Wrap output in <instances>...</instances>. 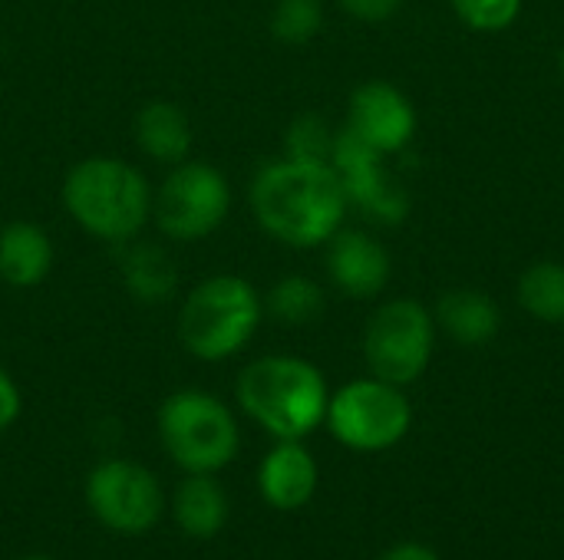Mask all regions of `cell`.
Segmentation results:
<instances>
[{
    "label": "cell",
    "instance_id": "obj_1",
    "mask_svg": "<svg viewBox=\"0 0 564 560\" xmlns=\"http://www.w3.org/2000/svg\"><path fill=\"white\" fill-rule=\"evenodd\" d=\"M248 201L264 234L301 251L327 244L344 228L350 208L330 162H301L288 155L258 168Z\"/></svg>",
    "mask_w": 564,
    "mask_h": 560
},
{
    "label": "cell",
    "instance_id": "obj_2",
    "mask_svg": "<svg viewBox=\"0 0 564 560\" xmlns=\"http://www.w3.org/2000/svg\"><path fill=\"white\" fill-rule=\"evenodd\" d=\"M149 178L119 155H89L63 178V208L89 234L109 244L132 241L152 221Z\"/></svg>",
    "mask_w": 564,
    "mask_h": 560
},
{
    "label": "cell",
    "instance_id": "obj_3",
    "mask_svg": "<svg viewBox=\"0 0 564 560\" xmlns=\"http://www.w3.org/2000/svg\"><path fill=\"white\" fill-rule=\"evenodd\" d=\"M241 413L274 439H307L327 419L330 389L324 373L301 356H261L238 373Z\"/></svg>",
    "mask_w": 564,
    "mask_h": 560
},
{
    "label": "cell",
    "instance_id": "obj_4",
    "mask_svg": "<svg viewBox=\"0 0 564 560\" xmlns=\"http://www.w3.org/2000/svg\"><path fill=\"white\" fill-rule=\"evenodd\" d=\"M264 317L258 287L238 274H212L195 284L178 307V343L205 363H221L241 353Z\"/></svg>",
    "mask_w": 564,
    "mask_h": 560
},
{
    "label": "cell",
    "instance_id": "obj_5",
    "mask_svg": "<svg viewBox=\"0 0 564 560\" xmlns=\"http://www.w3.org/2000/svg\"><path fill=\"white\" fill-rule=\"evenodd\" d=\"M159 439L185 475H218L241 449L235 413L202 389H178L162 403Z\"/></svg>",
    "mask_w": 564,
    "mask_h": 560
},
{
    "label": "cell",
    "instance_id": "obj_6",
    "mask_svg": "<svg viewBox=\"0 0 564 560\" xmlns=\"http://www.w3.org/2000/svg\"><path fill=\"white\" fill-rule=\"evenodd\" d=\"M324 426L350 452H387L406 439L413 426V406L403 386L367 376L330 393Z\"/></svg>",
    "mask_w": 564,
    "mask_h": 560
},
{
    "label": "cell",
    "instance_id": "obj_7",
    "mask_svg": "<svg viewBox=\"0 0 564 560\" xmlns=\"http://www.w3.org/2000/svg\"><path fill=\"white\" fill-rule=\"evenodd\" d=\"M231 211V185L208 162H178L152 191V221L169 241L195 244L215 234Z\"/></svg>",
    "mask_w": 564,
    "mask_h": 560
},
{
    "label": "cell",
    "instance_id": "obj_8",
    "mask_svg": "<svg viewBox=\"0 0 564 560\" xmlns=\"http://www.w3.org/2000/svg\"><path fill=\"white\" fill-rule=\"evenodd\" d=\"M436 350V320L420 300H387L373 310L364 330V360L370 376L393 386L416 383Z\"/></svg>",
    "mask_w": 564,
    "mask_h": 560
},
{
    "label": "cell",
    "instance_id": "obj_9",
    "mask_svg": "<svg viewBox=\"0 0 564 560\" xmlns=\"http://www.w3.org/2000/svg\"><path fill=\"white\" fill-rule=\"evenodd\" d=\"M86 502L99 525L119 535H142L159 525L165 512V495L159 479L129 459H109L89 472Z\"/></svg>",
    "mask_w": 564,
    "mask_h": 560
},
{
    "label": "cell",
    "instance_id": "obj_10",
    "mask_svg": "<svg viewBox=\"0 0 564 560\" xmlns=\"http://www.w3.org/2000/svg\"><path fill=\"white\" fill-rule=\"evenodd\" d=\"M330 165L344 182L347 201L364 208L380 224H400L410 211L406 191L387 175L383 155L370 149L364 139H357L347 125L334 135Z\"/></svg>",
    "mask_w": 564,
    "mask_h": 560
},
{
    "label": "cell",
    "instance_id": "obj_11",
    "mask_svg": "<svg viewBox=\"0 0 564 560\" xmlns=\"http://www.w3.org/2000/svg\"><path fill=\"white\" fill-rule=\"evenodd\" d=\"M347 129L380 155L403 152L416 132V109L403 89L383 79L360 83L347 102Z\"/></svg>",
    "mask_w": 564,
    "mask_h": 560
},
{
    "label": "cell",
    "instance_id": "obj_12",
    "mask_svg": "<svg viewBox=\"0 0 564 560\" xmlns=\"http://www.w3.org/2000/svg\"><path fill=\"white\" fill-rule=\"evenodd\" d=\"M327 274L340 294L354 300H373L390 281V254L373 234L340 228L327 241Z\"/></svg>",
    "mask_w": 564,
    "mask_h": 560
},
{
    "label": "cell",
    "instance_id": "obj_13",
    "mask_svg": "<svg viewBox=\"0 0 564 560\" xmlns=\"http://www.w3.org/2000/svg\"><path fill=\"white\" fill-rule=\"evenodd\" d=\"M317 459L301 439H278L258 465V492L278 512L304 508L317 492Z\"/></svg>",
    "mask_w": 564,
    "mask_h": 560
},
{
    "label": "cell",
    "instance_id": "obj_14",
    "mask_svg": "<svg viewBox=\"0 0 564 560\" xmlns=\"http://www.w3.org/2000/svg\"><path fill=\"white\" fill-rule=\"evenodd\" d=\"M53 241L33 221H10L0 228V281L10 287H36L53 271Z\"/></svg>",
    "mask_w": 564,
    "mask_h": 560
},
{
    "label": "cell",
    "instance_id": "obj_15",
    "mask_svg": "<svg viewBox=\"0 0 564 560\" xmlns=\"http://www.w3.org/2000/svg\"><path fill=\"white\" fill-rule=\"evenodd\" d=\"M436 327L459 347H486L502 327L499 304L482 290H446L433 314Z\"/></svg>",
    "mask_w": 564,
    "mask_h": 560
},
{
    "label": "cell",
    "instance_id": "obj_16",
    "mask_svg": "<svg viewBox=\"0 0 564 560\" xmlns=\"http://www.w3.org/2000/svg\"><path fill=\"white\" fill-rule=\"evenodd\" d=\"M135 142L152 162L178 165L192 152V122L178 102L152 99L135 116Z\"/></svg>",
    "mask_w": 564,
    "mask_h": 560
},
{
    "label": "cell",
    "instance_id": "obj_17",
    "mask_svg": "<svg viewBox=\"0 0 564 560\" xmlns=\"http://www.w3.org/2000/svg\"><path fill=\"white\" fill-rule=\"evenodd\" d=\"M172 518L188 538H215L228 521V495L215 475H188L175 485Z\"/></svg>",
    "mask_w": 564,
    "mask_h": 560
},
{
    "label": "cell",
    "instance_id": "obj_18",
    "mask_svg": "<svg viewBox=\"0 0 564 560\" xmlns=\"http://www.w3.org/2000/svg\"><path fill=\"white\" fill-rule=\"evenodd\" d=\"M324 307H327L324 287L304 274L281 277L264 297V314H271L284 327H307L324 314Z\"/></svg>",
    "mask_w": 564,
    "mask_h": 560
},
{
    "label": "cell",
    "instance_id": "obj_19",
    "mask_svg": "<svg viewBox=\"0 0 564 560\" xmlns=\"http://www.w3.org/2000/svg\"><path fill=\"white\" fill-rule=\"evenodd\" d=\"M519 304L542 323H564V264L535 261L519 277Z\"/></svg>",
    "mask_w": 564,
    "mask_h": 560
},
{
    "label": "cell",
    "instance_id": "obj_20",
    "mask_svg": "<svg viewBox=\"0 0 564 560\" xmlns=\"http://www.w3.org/2000/svg\"><path fill=\"white\" fill-rule=\"evenodd\" d=\"M122 274H126V287L139 300H165L175 287V271L169 257L155 248H132Z\"/></svg>",
    "mask_w": 564,
    "mask_h": 560
},
{
    "label": "cell",
    "instance_id": "obj_21",
    "mask_svg": "<svg viewBox=\"0 0 564 560\" xmlns=\"http://www.w3.org/2000/svg\"><path fill=\"white\" fill-rule=\"evenodd\" d=\"M324 26V7L321 0H278L271 13V33L274 40L288 46L311 43Z\"/></svg>",
    "mask_w": 564,
    "mask_h": 560
},
{
    "label": "cell",
    "instance_id": "obj_22",
    "mask_svg": "<svg viewBox=\"0 0 564 560\" xmlns=\"http://www.w3.org/2000/svg\"><path fill=\"white\" fill-rule=\"evenodd\" d=\"M334 129L321 116H297L284 132V155L301 162H330Z\"/></svg>",
    "mask_w": 564,
    "mask_h": 560
},
{
    "label": "cell",
    "instance_id": "obj_23",
    "mask_svg": "<svg viewBox=\"0 0 564 560\" xmlns=\"http://www.w3.org/2000/svg\"><path fill=\"white\" fill-rule=\"evenodd\" d=\"M449 3L456 17L476 33H502L522 13V0H449Z\"/></svg>",
    "mask_w": 564,
    "mask_h": 560
},
{
    "label": "cell",
    "instance_id": "obj_24",
    "mask_svg": "<svg viewBox=\"0 0 564 560\" xmlns=\"http://www.w3.org/2000/svg\"><path fill=\"white\" fill-rule=\"evenodd\" d=\"M337 3L364 23H383L403 7V0H337Z\"/></svg>",
    "mask_w": 564,
    "mask_h": 560
},
{
    "label": "cell",
    "instance_id": "obj_25",
    "mask_svg": "<svg viewBox=\"0 0 564 560\" xmlns=\"http://www.w3.org/2000/svg\"><path fill=\"white\" fill-rule=\"evenodd\" d=\"M20 389H17V383H13V376L0 366V432H7L13 422H17V416H20Z\"/></svg>",
    "mask_w": 564,
    "mask_h": 560
},
{
    "label": "cell",
    "instance_id": "obj_26",
    "mask_svg": "<svg viewBox=\"0 0 564 560\" xmlns=\"http://www.w3.org/2000/svg\"><path fill=\"white\" fill-rule=\"evenodd\" d=\"M380 560H440V554L420 541H403V545H393Z\"/></svg>",
    "mask_w": 564,
    "mask_h": 560
},
{
    "label": "cell",
    "instance_id": "obj_27",
    "mask_svg": "<svg viewBox=\"0 0 564 560\" xmlns=\"http://www.w3.org/2000/svg\"><path fill=\"white\" fill-rule=\"evenodd\" d=\"M23 560H50V558H23Z\"/></svg>",
    "mask_w": 564,
    "mask_h": 560
},
{
    "label": "cell",
    "instance_id": "obj_28",
    "mask_svg": "<svg viewBox=\"0 0 564 560\" xmlns=\"http://www.w3.org/2000/svg\"><path fill=\"white\" fill-rule=\"evenodd\" d=\"M562 76H564V50H562Z\"/></svg>",
    "mask_w": 564,
    "mask_h": 560
}]
</instances>
